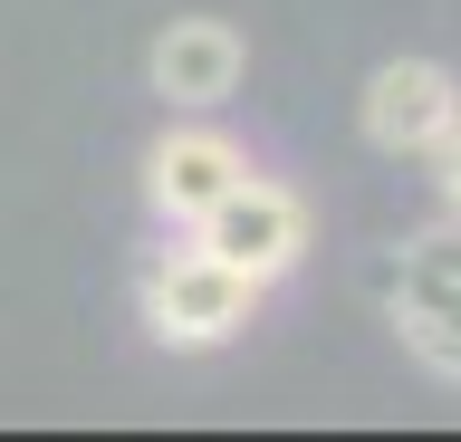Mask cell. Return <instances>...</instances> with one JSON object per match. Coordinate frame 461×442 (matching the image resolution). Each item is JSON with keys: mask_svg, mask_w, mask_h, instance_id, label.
Returning a JSON list of instances; mask_svg holds the SVG:
<instances>
[{"mask_svg": "<svg viewBox=\"0 0 461 442\" xmlns=\"http://www.w3.org/2000/svg\"><path fill=\"white\" fill-rule=\"evenodd\" d=\"M135 298H144V327H154L164 347H221V337L250 327L259 279L230 269V260H212V250L193 240V250H154L144 279H135Z\"/></svg>", "mask_w": 461, "mask_h": 442, "instance_id": "6da1fadb", "label": "cell"}, {"mask_svg": "<svg viewBox=\"0 0 461 442\" xmlns=\"http://www.w3.org/2000/svg\"><path fill=\"white\" fill-rule=\"evenodd\" d=\"M394 337H403L413 365L461 384V212L432 221L423 240H403V260H394Z\"/></svg>", "mask_w": 461, "mask_h": 442, "instance_id": "7a4b0ae2", "label": "cell"}, {"mask_svg": "<svg viewBox=\"0 0 461 442\" xmlns=\"http://www.w3.org/2000/svg\"><path fill=\"white\" fill-rule=\"evenodd\" d=\"M193 240L212 250V260H230V269H250L259 289L279 279L298 250H308V212H298V193L288 183H269V174H240L221 193V203L193 221Z\"/></svg>", "mask_w": 461, "mask_h": 442, "instance_id": "3957f363", "label": "cell"}, {"mask_svg": "<svg viewBox=\"0 0 461 442\" xmlns=\"http://www.w3.org/2000/svg\"><path fill=\"white\" fill-rule=\"evenodd\" d=\"M452 116H461V87L432 59H384L366 77V135L384 154H432L452 135Z\"/></svg>", "mask_w": 461, "mask_h": 442, "instance_id": "277c9868", "label": "cell"}, {"mask_svg": "<svg viewBox=\"0 0 461 442\" xmlns=\"http://www.w3.org/2000/svg\"><path fill=\"white\" fill-rule=\"evenodd\" d=\"M240 174H250V154L230 145V135H212V125H183V135H164V145L144 154V193H154V212L183 221V231H193Z\"/></svg>", "mask_w": 461, "mask_h": 442, "instance_id": "5b68a950", "label": "cell"}, {"mask_svg": "<svg viewBox=\"0 0 461 442\" xmlns=\"http://www.w3.org/2000/svg\"><path fill=\"white\" fill-rule=\"evenodd\" d=\"M144 77H154V96H173V106H221L230 87H240V30L230 20H173L164 39H154V59H144Z\"/></svg>", "mask_w": 461, "mask_h": 442, "instance_id": "8992f818", "label": "cell"}, {"mask_svg": "<svg viewBox=\"0 0 461 442\" xmlns=\"http://www.w3.org/2000/svg\"><path fill=\"white\" fill-rule=\"evenodd\" d=\"M432 164H442V193H452V212H461V116H452V135L432 145Z\"/></svg>", "mask_w": 461, "mask_h": 442, "instance_id": "52a82bcc", "label": "cell"}]
</instances>
